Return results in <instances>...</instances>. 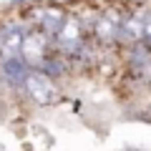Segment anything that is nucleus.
<instances>
[{
  "mask_svg": "<svg viewBox=\"0 0 151 151\" xmlns=\"http://www.w3.org/2000/svg\"><path fill=\"white\" fill-rule=\"evenodd\" d=\"M20 91L25 93L33 103H38V106H53V103L58 101V86H55V81L50 76H45L43 70H35V68L28 70Z\"/></svg>",
  "mask_w": 151,
  "mask_h": 151,
  "instance_id": "obj_1",
  "label": "nucleus"
},
{
  "mask_svg": "<svg viewBox=\"0 0 151 151\" xmlns=\"http://www.w3.org/2000/svg\"><path fill=\"white\" fill-rule=\"evenodd\" d=\"M50 35H45L43 30L38 28H25V35H23L20 43V60L28 65V68H40L43 60L50 55Z\"/></svg>",
  "mask_w": 151,
  "mask_h": 151,
  "instance_id": "obj_2",
  "label": "nucleus"
},
{
  "mask_svg": "<svg viewBox=\"0 0 151 151\" xmlns=\"http://www.w3.org/2000/svg\"><path fill=\"white\" fill-rule=\"evenodd\" d=\"M50 40H55L60 55L63 53L65 55H76L83 48V25H81V20L76 15H65L63 25L55 30V35L50 38Z\"/></svg>",
  "mask_w": 151,
  "mask_h": 151,
  "instance_id": "obj_3",
  "label": "nucleus"
},
{
  "mask_svg": "<svg viewBox=\"0 0 151 151\" xmlns=\"http://www.w3.org/2000/svg\"><path fill=\"white\" fill-rule=\"evenodd\" d=\"M28 65L20 60V55H15V58H5L0 60V81L5 83L8 88H20L23 81H25L28 76Z\"/></svg>",
  "mask_w": 151,
  "mask_h": 151,
  "instance_id": "obj_4",
  "label": "nucleus"
},
{
  "mask_svg": "<svg viewBox=\"0 0 151 151\" xmlns=\"http://www.w3.org/2000/svg\"><path fill=\"white\" fill-rule=\"evenodd\" d=\"M119 25H121V15L116 10H106L93 25V33L101 43H113L119 38Z\"/></svg>",
  "mask_w": 151,
  "mask_h": 151,
  "instance_id": "obj_5",
  "label": "nucleus"
},
{
  "mask_svg": "<svg viewBox=\"0 0 151 151\" xmlns=\"http://www.w3.org/2000/svg\"><path fill=\"white\" fill-rule=\"evenodd\" d=\"M141 25H144V13H129L121 18L119 25V38H124L126 43H139L141 40Z\"/></svg>",
  "mask_w": 151,
  "mask_h": 151,
  "instance_id": "obj_6",
  "label": "nucleus"
}]
</instances>
